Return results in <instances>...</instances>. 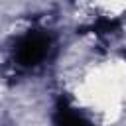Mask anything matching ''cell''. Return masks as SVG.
<instances>
[{
  "mask_svg": "<svg viewBox=\"0 0 126 126\" xmlns=\"http://www.w3.org/2000/svg\"><path fill=\"white\" fill-rule=\"evenodd\" d=\"M47 49H49V37L43 35V33H30L26 35L18 47H16V59L20 65H37L45 55H47Z\"/></svg>",
  "mask_w": 126,
  "mask_h": 126,
  "instance_id": "6da1fadb",
  "label": "cell"
},
{
  "mask_svg": "<svg viewBox=\"0 0 126 126\" xmlns=\"http://www.w3.org/2000/svg\"><path fill=\"white\" fill-rule=\"evenodd\" d=\"M55 126H93L85 116H81L77 110L73 108H59L57 110V116H55Z\"/></svg>",
  "mask_w": 126,
  "mask_h": 126,
  "instance_id": "7a4b0ae2",
  "label": "cell"
}]
</instances>
